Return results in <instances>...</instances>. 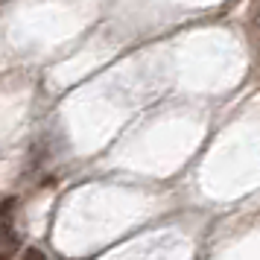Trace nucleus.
Wrapping results in <instances>:
<instances>
[{
    "mask_svg": "<svg viewBox=\"0 0 260 260\" xmlns=\"http://www.w3.org/2000/svg\"><path fill=\"white\" fill-rule=\"evenodd\" d=\"M0 260H3V257H0Z\"/></svg>",
    "mask_w": 260,
    "mask_h": 260,
    "instance_id": "nucleus-1",
    "label": "nucleus"
}]
</instances>
